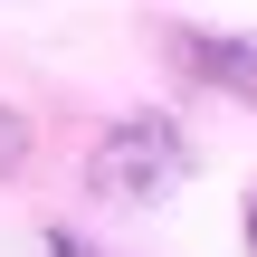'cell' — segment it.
<instances>
[{
    "mask_svg": "<svg viewBox=\"0 0 257 257\" xmlns=\"http://www.w3.org/2000/svg\"><path fill=\"white\" fill-rule=\"evenodd\" d=\"M172 172H181V134H172L162 114H134V124H114V134L95 143V181H105L114 200H153Z\"/></svg>",
    "mask_w": 257,
    "mask_h": 257,
    "instance_id": "obj_1",
    "label": "cell"
},
{
    "mask_svg": "<svg viewBox=\"0 0 257 257\" xmlns=\"http://www.w3.org/2000/svg\"><path fill=\"white\" fill-rule=\"evenodd\" d=\"M10 162H19V114L0 105V172H10Z\"/></svg>",
    "mask_w": 257,
    "mask_h": 257,
    "instance_id": "obj_2",
    "label": "cell"
},
{
    "mask_svg": "<svg viewBox=\"0 0 257 257\" xmlns=\"http://www.w3.org/2000/svg\"><path fill=\"white\" fill-rule=\"evenodd\" d=\"M248 238H257V210H248Z\"/></svg>",
    "mask_w": 257,
    "mask_h": 257,
    "instance_id": "obj_4",
    "label": "cell"
},
{
    "mask_svg": "<svg viewBox=\"0 0 257 257\" xmlns=\"http://www.w3.org/2000/svg\"><path fill=\"white\" fill-rule=\"evenodd\" d=\"M48 257H95V248H76V238H48Z\"/></svg>",
    "mask_w": 257,
    "mask_h": 257,
    "instance_id": "obj_3",
    "label": "cell"
}]
</instances>
